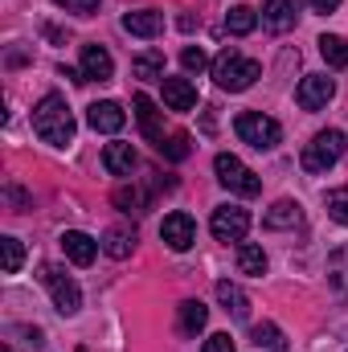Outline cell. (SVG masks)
I'll use <instances>...</instances> for the list:
<instances>
[{
    "mask_svg": "<svg viewBox=\"0 0 348 352\" xmlns=\"http://www.w3.org/2000/svg\"><path fill=\"white\" fill-rule=\"evenodd\" d=\"M33 131H37L45 144H54V148L74 144V115H70V107H66L62 94H45V98L33 107Z\"/></svg>",
    "mask_w": 348,
    "mask_h": 352,
    "instance_id": "1",
    "label": "cell"
},
{
    "mask_svg": "<svg viewBox=\"0 0 348 352\" xmlns=\"http://www.w3.org/2000/svg\"><path fill=\"white\" fill-rule=\"evenodd\" d=\"M209 70H213V82L221 90H250L262 78V66L254 58H242L238 50H221Z\"/></svg>",
    "mask_w": 348,
    "mask_h": 352,
    "instance_id": "2",
    "label": "cell"
},
{
    "mask_svg": "<svg viewBox=\"0 0 348 352\" xmlns=\"http://www.w3.org/2000/svg\"><path fill=\"white\" fill-rule=\"evenodd\" d=\"M345 131H336V127H328V131H320L307 148H303V173H312V176H320V173H328L340 156H345Z\"/></svg>",
    "mask_w": 348,
    "mask_h": 352,
    "instance_id": "3",
    "label": "cell"
},
{
    "mask_svg": "<svg viewBox=\"0 0 348 352\" xmlns=\"http://www.w3.org/2000/svg\"><path fill=\"white\" fill-rule=\"evenodd\" d=\"M234 131H238V140L250 144L254 152H270V148L283 140V127H279L270 115H262V111H242L238 123H234Z\"/></svg>",
    "mask_w": 348,
    "mask_h": 352,
    "instance_id": "4",
    "label": "cell"
},
{
    "mask_svg": "<svg viewBox=\"0 0 348 352\" xmlns=\"http://www.w3.org/2000/svg\"><path fill=\"white\" fill-rule=\"evenodd\" d=\"M41 283H45V291L54 295V307H58L62 316H78V307H83V291H78V283H74L62 266L45 263L41 266Z\"/></svg>",
    "mask_w": 348,
    "mask_h": 352,
    "instance_id": "5",
    "label": "cell"
},
{
    "mask_svg": "<svg viewBox=\"0 0 348 352\" xmlns=\"http://www.w3.org/2000/svg\"><path fill=\"white\" fill-rule=\"evenodd\" d=\"M213 173H217V180L230 188V192H238V197H259L262 192V180L238 156H230V152H221L217 160H213Z\"/></svg>",
    "mask_w": 348,
    "mask_h": 352,
    "instance_id": "6",
    "label": "cell"
},
{
    "mask_svg": "<svg viewBox=\"0 0 348 352\" xmlns=\"http://www.w3.org/2000/svg\"><path fill=\"white\" fill-rule=\"evenodd\" d=\"M209 230H213L217 242H242L246 230H250V213L242 205H221V209H213Z\"/></svg>",
    "mask_w": 348,
    "mask_h": 352,
    "instance_id": "7",
    "label": "cell"
},
{
    "mask_svg": "<svg viewBox=\"0 0 348 352\" xmlns=\"http://www.w3.org/2000/svg\"><path fill=\"white\" fill-rule=\"evenodd\" d=\"M160 238H164L168 250L184 254V250H193V242H197V221H193L188 213H168V217L160 221Z\"/></svg>",
    "mask_w": 348,
    "mask_h": 352,
    "instance_id": "8",
    "label": "cell"
},
{
    "mask_svg": "<svg viewBox=\"0 0 348 352\" xmlns=\"http://www.w3.org/2000/svg\"><path fill=\"white\" fill-rule=\"evenodd\" d=\"M332 94H336V82L328 78V74H307L299 90H295V102L303 107V111H320V107H328L332 102Z\"/></svg>",
    "mask_w": 348,
    "mask_h": 352,
    "instance_id": "9",
    "label": "cell"
},
{
    "mask_svg": "<svg viewBox=\"0 0 348 352\" xmlns=\"http://www.w3.org/2000/svg\"><path fill=\"white\" fill-rule=\"evenodd\" d=\"M87 123L94 127V131H102V135H115V131H123L127 111H123L119 102L102 98V102H90V107H87Z\"/></svg>",
    "mask_w": 348,
    "mask_h": 352,
    "instance_id": "10",
    "label": "cell"
},
{
    "mask_svg": "<svg viewBox=\"0 0 348 352\" xmlns=\"http://www.w3.org/2000/svg\"><path fill=\"white\" fill-rule=\"evenodd\" d=\"M299 21V0H262V25L274 33H287Z\"/></svg>",
    "mask_w": 348,
    "mask_h": 352,
    "instance_id": "11",
    "label": "cell"
},
{
    "mask_svg": "<svg viewBox=\"0 0 348 352\" xmlns=\"http://www.w3.org/2000/svg\"><path fill=\"white\" fill-rule=\"evenodd\" d=\"M78 70H83L87 82H107L115 74V62H111V54L102 45H83V66Z\"/></svg>",
    "mask_w": 348,
    "mask_h": 352,
    "instance_id": "12",
    "label": "cell"
},
{
    "mask_svg": "<svg viewBox=\"0 0 348 352\" xmlns=\"http://www.w3.org/2000/svg\"><path fill=\"white\" fill-rule=\"evenodd\" d=\"M62 250H66V258L74 266H90L94 254H98V242L90 234H83V230H66L62 234Z\"/></svg>",
    "mask_w": 348,
    "mask_h": 352,
    "instance_id": "13",
    "label": "cell"
},
{
    "mask_svg": "<svg viewBox=\"0 0 348 352\" xmlns=\"http://www.w3.org/2000/svg\"><path fill=\"white\" fill-rule=\"evenodd\" d=\"M131 107H135V119H140V131H144V135H148L152 144H160V140H164V123H160V107H156V102H152L148 94H135V102H131Z\"/></svg>",
    "mask_w": 348,
    "mask_h": 352,
    "instance_id": "14",
    "label": "cell"
},
{
    "mask_svg": "<svg viewBox=\"0 0 348 352\" xmlns=\"http://www.w3.org/2000/svg\"><path fill=\"white\" fill-rule=\"evenodd\" d=\"M164 107L168 111H193L197 107V87L188 78H164Z\"/></svg>",
    "mask_w": 348,
    "mask_h": 352,
    "instance_id": "15",
    "label": "cell"
},
{
    "mask_svg": "<svg viewBox=\"0 0 348 352\" xmlns=\"http://www.w3.org/2000/svg\"><path fill=\"white\" fill-rule=\"evenodd\" d=\"M135 164H140V160H135V148H131V144H107V148H102V168L111 176H131Z\"/></svg>",
    "mask_w": 348,
    "mask_h": 352,
    "instance_id": "16",
    "label": "cell"
},
{
    "mask_svg": "<svg viewBox=\"0 0 348 352\" xmlns=\"http://www.w3.org/2000/svg\"><path fill=\"white\" fill-rule=\"evenodd\" d=\"M131 74H135V78H148V82H164V78H168V74H164V50H144V54H135Z\"/></svg>",
    "mask_w": 348,
    "mask_h": 352,
    "instance_id": "17",
    "label": "cell"
},
{
    "mask_svg": "<svg viewBox=\"0 0 348 352\" xmlns=\"http://www.w3.org/2000/svg\"><path fill=\"white\" fill-rule=\"evenodd\" d=\"M262 221H266V230H291V226H299V221H303V209H299L295 201H287V197H283V201H274V205L266 209V217H262Z\"/></svg>",
    "mask_w": 348,
    "mask_h": 352,
    "instance_id": "18",
    "label": "cell"
},
{
    "mask_svg": "<svg viewBox=\"0 0 348 352\" xmlns=\"http://www.w3.org/2000/svg\"><path fill=\"white\" fill-rule=\"evenodd\" d=\"M123 29H127L131 37H156V33L164 29V16L152 12V8H144V12H127V16H123Z\"/></svg>",
    "mask_w": 348,
    "mask_h": 352,
    "instance_id": "19",
    "label": "cell"
},
{
    "mask_svg": "<svg viewBox=\"0 0 348 352\" xmlns=\"http://www.w3.org/2000/svg\"><path fill=\"white\" fill-rule=\"evenodd\" d=\"M102 250H107L111 258H127V254L135 250V230H131V226H111V230L102 234Z\"/></svg>",
    "mask_w": 348,
    "mask_h": 352,
    "instance_id": "20",
    "label": "cell"
},
{
    "mask_svg": "<svg viewBox=\"0 0 348 352\" xmlns=\"http://www.w3.org/2000/svg\"><path fill=\"white\" fill-rule=\"evenodd\" d=\"M217 299L234 320H250V299H246V291L238 283H217Z\"/></svg>",
    "mask_w": 348,
    "mask_h": 352,
    "instance_id": "21",
    "label": "cell"
},
{
    "mask_svg": "<svg viewBox=\"0 0 348 352\" xmlns=\"http://www.w3.org/2000/svg\"><path fill=\"white\" fill-rule=\"evenodd\" d=\"M205 324H209V307H205L201 299H184V303H180V332H184V336H197Z\"/></svg>",
    "mask_w": 348,
    "mask_h": 352,
    "instance_id": "22",
    "label": "cell"
},
{
    "mask_svg": "<svg viewBox=\"0 0 348 352\" xmlns=\"http://www.w3.org/2000/svg\"><path fill=\"white\" fill-rule=\"evenodd\" d=\"M328 283H332V291L340 299H348V246L332 250V258H328Z\"/></svg>",
    "mask_w": 348,
    "mask_h": 352,
    "instance_id": "23",
    "label": "cell"
},
{
    "mask_svg": "<svg viewBox=\"0 0 348 352\" xmlns=\"http://www.w3.org/2000/svg\"><path fill=\"white\" fill-rule=\"evenodd\" d=\"M254 29H259V12H254V8L238 4V8H230V12H226V33L246 37V33H254Z\"/></svg>",
    "mask_w": 348,
    "mask_h": 352,
    "instance_id": "24",
    "label": "cell"
},
{
    "mask_svg": "<svg viewBox=\"0 0 348 352\" xmlns=\"http://www.w3.org/2000/svg\"><path fill=\"white\" fill-rule=\"evenodd\" d=\"M238 270H242V274H254V278H262V274H266V254H262V246H254V242H242V246H238Z\"/></svg>",
    "mask_w": 348,
    "mask_h": 352,
    "instance_id": "25",
    "label": "cell"
},
{
    "mask_svg": "<svg viewBox=\"0 0 348 352\" xmlns=\"http://www.w3.org/2000/svg\"><path fill=\"white\" fill-rule=\"evenodd\" d=\"M21 263H25V246H21V238L4 234V238H0V270H4V274H17Z\"/></svg>",
    "mask_w": 348,
    "mask_h": 352,
    "instance_id": "26",
    "label": "cell"
},
{
    "mask_svg": "<svg viewBox=\"0 0 348 352\" xmlns=\"http://www.w3.org/2000/svg\"><path fill=\"white\" fill-rule=\"evenodd\" d=\"M156 152H160L164 160H173V164H180V160H188L193 144H188V135H184V131H173V135H164V140L156 144Z\"/></svg>",
    "mask_w": 348,
    "mask_h": 352,
    "instance_id": "27",
    "label": "cell"
},
{
    "mask_svg": "<svg viewBox=\"0 0 348 352\" xmlns=\"http://www.w3.org/2000/svg\"><path fill=\"white\" fill-rule=\"evenodd\" d=\"M320 54H324V62H328V66H336V70H345V66H348V41H345V37H336V33L320 37Z\"/></svg>",
    "mask_w": 348,
    "mask_h": 352,
    "instance_id": "28",
    "label": "cell"
},
{
    "mask_svg": "<svg viewBox=\"0 0 348 352\" xmlns=\"http://www.w3.org/2000/svg\"><path fill=\"white\" fill-rule=\"evenodd\" d=\"M115 205H119L123 213H144V209H148V197H144L135 184H123V188H115Z\"/></svg>",
    "mask_w": 348,
    "mask_h": 352,
    "instance_id": "29",
    "label": "cell"
},
{
    "mask_svg": "<svg viewBox=\"0 0 348 352\" xmlns=\"http://www.w3.org/2000/svg\"><path fill=\"white\" fill-rule=\"evenodd\" d=\"M328 213H332V221L348 226V184H345V188H332V192H328Z\"/></svg>",
    "mask_w": 348,
    "mask_h": 352,
    "instance_id": "30",
    "label": "cell"
},
{
    "mask_svg": "<svg viewBox=\"0 0 348 352\" xmlns=\"http://www.w3.org/2000/svg\"><path fill=\"white\" fill-rule=\"evenodd\" d=\"M250 336H254V344H259V349H279V344H283V332H279L274 324H254V332H250Z\"/></svg>",
    "mask_w": 348,
    "mask_h": 352,
    "instance_id": "31",
    "label": "cell"
},
{
    "mask_svg": "<svg viewBox=\"0 0 348 352\" xmlns=\"http://www.w3.org/2000/svg\"><path fill=\"white\" fill-rule=\"evenodd\" d=\"M180 66H184L188 74H201V70L209 66V58H205V50H201V45H188V50L180 54Z\"/></svg>",
    "mask_w": 348,
    "mask_h": 352,
    "instance_id": "32",
    "label": "cell"
},
{
    "mask_svg": "<svg viewBox=\"0 0 348 352\" xmlns=\"http://www.w3.org/2000/svg\"><path fill=\"white\" fill-rule=\"evenodd\" d=\"M58 8H66V12H74V16H94L98 12V0H54Z\"/></svg>",
    "mask_w": 348,
    "mask_h": 352,
    "instance_id": "33",
    "label": "cell"
},
{
    "mask_svg": "<svg viewBox=\"0 0 348 352\" xmlns=\"http://www.w3.org/2000/svg\"><path fill=\"white\" fill-rule=\"evenodd\" d=\"M205 352H234L230 332H217V336H209V340H205Z\"/></svg>",
    "mask_w": 348,
    "mask_h": 352,
    "instance_id": "34",
    "label": "cell"
},
{
    "mask_svg": "<svg viewBox=\"0 0 348 352\" xmlns=\"http://www.w3.org/2000/svg\"><path fill=\"white\" fill-rule=\"evenodd\" d=\"M312 8H316V12H336L340 0H312Z\"/></svg>",
    "mask_w": 348,
    "mask_h": 352,
    "instance_id": "35",
    "label": "cell"
},
{
    "mask_svg": "<svg viewBox=\"0 0 348 352\" xmlns=\"http://www.w3.org/2000/svg\"><path fill=\"white\" fill-rule=\"evenodd\" d=\"M8 201H17V205H29V197H25L21 188H12V184H8Z\"/></svg>",
    "mask_w": 348,
    "mask_h": 352,
    "instance_id": "36",
    "label": "cell"
},
{
    "mask_svg": "<svg viewBox=\"0 0 348 352\" xmlns=\"http://www.w3.org/2000/svg\"><path fill=\"white\" fill-rule=\"evenodd\" d=\"M4 352H12V349H4Z\"/></svg>",
    "mask_w": 348,
    "mask_h": 352,
    "instance_id": "37",
    "label": "cell"
}]
</instances>
